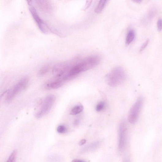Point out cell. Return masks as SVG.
Masks as SVG:
<instances>
[{
  "mask_svg": "<svg viewBox=\"0 0 162 162\" xmlns=\"http://www.w3.org/2000/svg\"><path fill=\"white\" fill-rule=\"evenodd\" d=\"M158 30L160 32L162 30V20L161 18L159 19L157 22Z\"/></svg>",
  "mask_w": 162,
  "mask_h": 162,
  "instance_id": "obj_18",
  "label": "cell"
},
{
  "mask_svg": "<svg viewBox=\"0 0 162 162\" xmlns=\"http://www.w3.org/2000/svg\"><path fill=\"white\" fill-rule=\"evenodd\" d=\"M100 145L101 142L100 141H95L86 146L84 149V150L85 151H93L98 148Z\"/></svg>",
  "mask_w": 162,
  "mask_h": 162,
  "instance_id": "obj_9",
  "label": "cell"
},
{
  "mask_svg": "<svg viewBox=\"0 0 162 162\" xmlns=\"http://www.w3.org/2000/svg\"><path fill=\"white\" fill-rule=\"evenodd\" d=\"M8 90L6 91L3 92L0 96V105H1L2 100L3 98V97L5 96V95L7 93Z\"/></svg>",
  "mask_w": 162,
  "mask_h": 162,
  "instance_id": "obj_19",
  "label": "cell"
},
{
  "mask_svg": "<svg viewBox=\"0 0 162 162\" xmlns=\"http://www.w3.org/2000/svg\"><path fill=\"white\" fill-rule=\"evenodd\" d=\"M136 35L135 31L133 30H130L128 32L126 40V45H130L134 40Z\"/></svg>",
  "mask_w": 162,
  "mask_h": 162,
  "instance_id": "obj_10",
  "label": "cell"
},
{
  "mask_svg": "<svg viewBox=\"0 0 162 162\" xmlns=\"http://www.w3.org/2000/svg\"><path fill=\"white\" fill-rule=\"evenodd\" d=\"M86 142V140L85 139L81 140L79 142V145L82 146L84 145Z\"/></svg>",
  "mask_w": 162,
  "mask_h": 162,
  "instance_id": "obj_21",
  "label": "cell"
},
{
  "mask_svg": "<svg viewBox=\"0 0 162 162\" xmlns=\"http://www.w3.org/2000/svg\"><path fill=\"white\" fill-rule=\"evenodd\" d=\"M80 123V120L78 119H76L73 122L74 125L76 126H78Z\"/></svg>",
  "mask_w": 162,
  "mask_h": 162,
  "instance_id": "obj_20",
  "label": "cell"
},
{
  "mask_svg": "<svg viewBox=\"0 0 162 162\" xmlns=\"http://www.w3.org/2000/svg\"><path fill=\"white\" fill-rule=\"evenodd\" d=\"M29 79L28 77L23 78L10 90H8L7 93L6 100L8 103L11 102L16 95L24 89L28 84Z\"/></svg>",
  "mask_w": 162,
  "mask_h": 162,
  "instance_id": "obj_3",
  "label": "cell"
},
{
  "mask_svg": "<svg viewBox=\"0 0 162 162\" xmlns=\"http://www.w3.org/2000/svg\"><path fill=\"white\" fill-rule=\"evenodd\" d=\"M84 109L82 105H78L73 107L71 110L70 114L71 115H76L81 112Z\"/></svg>",
  "mask_w": 162,
  "mask_h": 162,
  "instance_id": "obj_12",
  "label": "cell"
},
{
  "mask_svg": "<svg viewBox=\"0 0 162 162\" xmlns=\"http://www.w3.org/2000/svg\"><path fill=\"white\" fill-rule=\"evenodd\" d=\"M149 42V40H147L141 47L140 50V52H142L145 49L148 45Z\"/></svg>",
  "mask_w": 162,
  "mask_h": 162,
  "instance_id": "obj_17",
  "label": "cell"
},
{
  "mask_svg": "<svg viewBox=\"0 0 162 162\" xmlns=\"http://www.w3.org/2000/svg\"><path fill=\"white\" fill-rule=\"evenodd\" d=\"M108 2V1H104V0L100 1L94 9L95 12L97 13H101L106 6Z\"/></svg>",
  "mask_w": 162,
  "mask_h": 162,
  "instance_id": "obj_11",
  "label": "cell"
},
{
  "mask_svg": "<svg viewBox=\"0 0 162 162\" xmlns=\"http://www.w3.org/2000/svg\"><path fill=\"white\" fill-rule=\"evenodd\" d=\"M56 99L55 95H49L45 98L43 105L39 110L36 114L37 118H40L49 112L53 105Z\"/></svg>",
  "mask_w": 162,
  "mask_h": 162,
  "instance_id": "obj_5",
  "label": "cell"
},
{
  "mask_svg": "<svg viewBox=\"0 0 162 162\" xmlns=\"http://www.w3.org/2000/svg\"><path fill=\"white\" fill-rule=\"evenodd\" d=\"M126 74L123 69L120 66L114 68L106 76L107 82L111 87H116L125 81Z\"/></svg>",
  "mask_w": 162,
  "mask_h": 162,
  "instance_id": "obj_1",
  "label": "cell"
},
{
  "mask_svg": "<svg viewBox=\"0 0 162 162\" xmlns=\"http://www.w3.org/2000/svg\"><path fill=\"white\" fill-rule=\"evenodd\" d=\"M127 130L126 122L122 121L120 124L119 128V149L120 152H122L126 147Z\"/></svg>",
  "mask_w": 162,
  "mask_h": 162,
  "instance_id": "obj_7",
  "label": "cell"
},
{
  "mask_svg": "<svg viewBox=\"0 0 162 162\" xmlns=\"http://www.w3.org/2000/svg\"><path fill=\"white\" fill-rule=\"evenodd\" d=\"M143 102V99L140 97L133 105L130 110L128 116V120L130 123L134 124L137 122Z\"/></svg>",
  "mask_w": 162,
  "mask_h": 162,
  "instance_id": "obj_4",
  "label": "cell"
},
{
  "mask_svg": "<svg viewBox=\"0 0 162 162\" xmlns=\"http://www.w3.org/2000/svg\"><path fill=\"white\" fill-rule=\"evenodd\" d=\"M28 4L30 6L29 10L36 23L39 26L41 31L44 33L49 32L48 28H47L42 19L37 13L35 8L33 6L32 1H28Z\"/></svg>",
  "mask_w": 162,
  "mask_h": 162,
  "instance_id": "obj_8",
  "label": "cell"
},
{
  "mask_svg": "<svg viewBox=\"0 0 162 162\" xmlns=\"http://www.w3.org/2000/svg\"><path fill=\"white\" fill-rule=\"evenodd\" d=\"M17 154V150H14L9 156L6 162H16Z\"/></svg>",
  "mask_w": 162,
  "mask_h": 162,
  "instance_id": "obj_13",
  "label": "cell"
},
{
  "mask_svg": "<svg viewBox=\"0 0 162 162\" xmlns=\"http://www.w3.org/2000/svg\"><path fill=\"white\" fill-rule=\"evenodd\" d=\"M101 59L100 55H92L79 61L78 64L81 72H84L95 67L100 62Z\"/></svg>",
  "mask_w": 162,
  "mask_h": 162,
  "instance_id": "obj_2",
  "label": "cell"
},
{
  "mask_svg": "<svg viewBox=\"0 0 162 162\" xmlns=\"http://www.w3.org/2000/svg\"><path fill=\"white\" fill-rule=\"evenodd\" d=\"M106 104L104 101H101L97 104L96 107V111L100 112L102 111L105 107Z\"/></svg>",
  "mask_w": 162,
  "mask_h": 162,
  "instance_id": "obj_15",
  "label": "cell"
},
{
  "mask_svg": "<svg viewBox=\"0 0 162 162\" xmlns=\"http://www.w3.org/2000/svg\"><path fill=\"white\" fill-rule=\"evenodd\" d=\"M75 60V58L71 61L59 63L55 65L52 71L55 77H62L68 71Z\"/></svg>",
  "mask_w": 162,
  "mask_h": 162,
  "instance_id": "obj_6",
  "label": "cell"
},
{
  "mask_svg": "<svg viewBox=\"0 0 162 162\" xmlns=\"http://www.w3.org/2000/svg\"><path fill=\"white\" fill-rule=\"evenodd\" d=\"M57 130L59 133L62 134V133H65L66 132V130H67V129H66L65 126L63 125H60L58 127Z\"/></svg>",
  "mask_w": 162,
  "mask_h": 162,
  "instance_id": "obj_16",
  "label": "cell"
},
{
  "mask_svg": "<svg viewBox=\"0 0 162 162\" xmlns=\"http://www.w3.org/2000/svg\"><path fill=\"white\" fill-rule=\"evenodd\" d=\"M50 66L49 65H46L43 66L40 70L39 75L42 76L46 74L49 70Z\"/></svg>",
  "mask_w": 162,
  "mask_h": 162,
  "instance_id": "obj_14",
  "label": "cell"
},
{
  "mask_svg": "<svg viewBox=\"0 0 162 162\" xmlns=\"http://www.w3.org/2000/svg\"><path fill=\"white\" fill-rule=\"evenodd\" d=\"M71 162H86L85 161L79 159H74Z\"/></svg>",
  "mask_w": 162,
  "mask_h": 162,
  "instance_id": "obj_22",
  "label": "cell"
},
{
  "mask_svg": "<svg viewBox=\"0 0 162 162\" xmlns=\"http://www.w3.org/2000/svg\"><path fill=\"white\" fill-rule=\"evenodd\" d=\"M123 162H130V161L129 159L126 158L124 160Z\"/></svg>",
  "mask_w": 162,
  "mask_h": 162,
  "instance_id": "obj_24",
  "label": "cell"
},
{
  "mask_svg": "<svg viewBox=\"0 0 162 162\" xmlns=\"http://www.w3.org/2000/svg\"><path fill=\"white\" fill-rule=\"evenodd\" d=\"M134 2L138 4H140L142 2L141 1H139V0H136V1H133Z\"/></svg>",
  "mask_w": 162,
  "mask_h": 162,
  "instance_id": "obj_23",
  "label": "cell"
}]
</instances>
